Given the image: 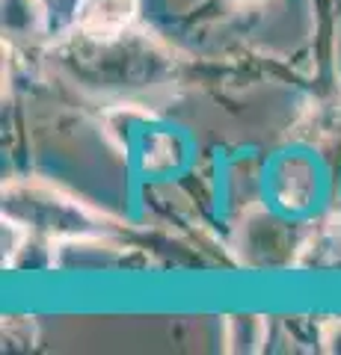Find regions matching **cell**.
Wrapping results in <instances>:
<instances>
[{"label": "cell", "instance_id": "6da1fadb", "mask_svg": "<svg viewBox=\"0 0 341 355\" xmlns=\"http://www.w3.org/2000/svg\"><path fill=\"white\" fill-rule=\"evenodd\" d=\"M3 216L21 222L42 237H95L104 225L74 198L48 187H9L3 190Z\"/></svg>", "mask_w": 341, "mask_h": 355}, {"label": "cell", "instance_id": "7a4b0ae2", "mask_svg": "<svg viewBox=\"0 0 341 355\" xmlns=\"http://www.w3.org/2000/svg\"><path fill=\"white\" fill-rule=\"evenodd\" d=\"M140 0H78L74 27L92 42H113L125 36L137 21Z\"/></svg>", "mask_w": 341, "mask_h": 355}, {"label": "cell", "instance_id": "3957f363", "mask_svg": "<svg viewBox=\"0 0 341 355\" xmlns=\"http://www.w3.org/2000/svg\"><path fill=\"white\" fill-rule=\"evenodd\" d=\"M0 21H3V36L9 42H36L45 36L48 12L42 0H0Z\"/></svg>", "mask_w": 341, "mask_h": 355}, {"label": "cell", "instance_id": "277c9868", "mask_svg": "<svg viewBox=\"0 0 341 355\" xmlns=\"http://www.w3.org/2000/svg\"><path fill=\"white\" fill-rule=\"evenodd\" d=\"M264 340H267V320L256 314H240L232 317L226 326V349L228 352H261Z\"/></svg>", "mask_w": 341, "mask_h": 355}, {"label": "cell", "instance_id": "5b68a950", "mask_svg": "<svg viewBox=\"0 0 341 355\" xmlns=\"http://www.w3.org/2000/svg\"><path fill=\"white\" fill-rule=\"evenodd\" d=\"M324 349L333 352V355H341V320L326 323V329H324Z\"/></svg>", "mask_w": 341, "mask_h": 355}, {"label": "cell", "instance_id": "8992f818", "mask_svg": "<svg viewBox=\"0 0 341 355\" xmlns=\"http://www.w3.org/2000/svg\"><path fill=\"white\" fill-rule=\"evenodd\" d=\"M335 71L341 74V42H338V51H335Z\"/></svg>", "mask_w": 341, "mask_h": 355}, {"label": "cell", "instance_id": "52a82bcc", "mask_svg": "<svg viewBox=\"0 0 341 355\" xmlns=\"http://www.w3.org/2000/svg\"><path fill=\"white\" fill-rule=\"evenodd\" d=\"M232 3H252V0H232Z\"/></svg>", "mask_w": 341, "mask_h": 355}]
</instances>
